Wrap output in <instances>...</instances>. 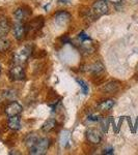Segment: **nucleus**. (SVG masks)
Instances as JSON below:
<instances>
[{
	"label": "nucleus",
	"mask_w": 138,
	"mask_h": 155,
	"mask_svg": "<svg viewBox=\"0 0 138 155\" xmlns=\"http://www.w3.org/2000/svg\"><path fill=\"white\" fill-rule=\"evenodd\" d=\"M49 140L47 137H40V140L36 142L31 148H29V153L33 155H44L46 154L47 150L49 148Z\"/></svg>",
	"instance_id": "nucleus-1"
},
{
	"label": "nucleus",
	"mask_w": 138,
	"mask_h": 155,
	"mask_svg": "<svg viewBox=\"0 0 138 155\" xmlns=\"http://www.w3.org/2000/svg\"><path fill=\"white\" fill-rule=\"evenodd\" d=\"M30 54H31V49H30L28 46H24V47H22V48H20L19 50H17L14 54L15 64H20V65H22L24 62L27 61Z\"/></svg>",
	"instance_id": "nucleus-2"
},
{
	"label": "nucleus",
	"mask_w": 138,
	"mask_h": 155,
	"mask_svg": "<svg viewBox=\"0 0 138 155\" xmlns=\"http://www.w3.org/2000/svg\"><path fill=\"white\" fill-rule=\"evenodd\" d=\"M108 11H109L108 5H107L105 0H98V1L94 3V5H92V12L97 17L104 16V15H106L108 12Z\"/></svg>",
	"instance_id": "nucleus-3"
},
{
	"label": "nucleus",
	"mask_w": 138,
	"mask_h": 155,
	"mask_svg": "<svg viewBox=\"0 0 138 155\" xmlns=\"http://www.w3.org/2000/svg\"><path fill=\"white\" fill-rule=\"evenodd\" d=\"M71 21V15L66 11L58 12L57 14H55L54 16V22L56 25H58L60 27L67 26Z\"/></svg>",
	"instance_id": "nucleus-4"
},
{
	"label": "nucleus",
	"mask_w": 138,
	"mask_h": 155,
	"mask_svg": "<svg viewBox=\"0 0 138 155\" xmlns=\"http://www.w3.org/2000/svg\"><path fill=\"white\" fill-rule=\"evenodd\" d=\"M9 76H11V78L14 81H22V80L25 79L24 68L20 64H16L9 71Z\"/></svg>",
	"instance_id": "nucleus-5"
},
{
	"label": "nucleus",
	"mask_w": 138,
	"mask_h": 155,
	"mask_svg": "<svg viewBox=\"0 0 138 155\" xmlns=\"http://www.w3.org/2000/svg\"><path fill=\"white\" fill-rule=\"evenodd\" d=\"M86 139L91 144H99L102 141V134L96 128H89L86 131Z\"/></svg>",
	"instance_id": "nucleus-6"
},
{
	"label": "nucleus",
	"mask_w": 138,
	"mask_h": 155,
	"mask_svg": "<svg viewBox=\"0 0 138 155\" xmlns=\"http://www.w3.org/2000/svg\"><path fill=\"white\" fill-rule=\"evenodd\" d=\"M22 110H23V107H22L21 104H19V102L17 101H12L11 104H9V106L6 107L5 109V113L9 117H12V116H18L22 113Z\"/></svg>",
	"instance_id": "nucleus-7"
},
{
	"label": "nucleus",
	"mask_w": 138,
	"mask_h": 155,
	"mask_svg": "<svg viewBox=\"0 0 138 155\" xmlns=\"http://www.w3.org/2000/svg\"><path fill=\"white\" fill-rule=\"evenodd\" d=\"M27 32H28L27 25H25L23 23L18 22V23L14 26V36H15V38L18 39V41H21V39L26 35Z\"/></svg>",
	"instance_id": "nucleus-8"
},
{
	"label": "nucleus",
	"mask_w": 138,
	"mask_h": 155,
	"mask_svg": "<svg viewBox=\"0 0 138 155\" xmlns=\"http://www.w3.org/2000/svg\"><path fill=\"white\" fill-rule=\"evenodd\" d=\"M30 12L27 11V9L23 8V7H20V8L17 9L14 14V17H15V20L17 22H20V23H23L26 19H28Z\"/></svg>",
	"instance_id": "nucleus-9"
},
{
	"label": "nucleus",
	"mask_w": 138,
	"mask_h": 155,
	"mask_svg": "<svg viewBox=\"0 0 138 155\" xmlns=\"http://www.w3.org/2000/svg\"><path fill=\"white\" fill-rule=\"evenodd\" d=\"M7 125L9 128L12 129V130H19L21 128V121L18 116H12L9 117V121H7Z\"/></svg>",
	"instance_id": "nucleus-10"
},
{
	"label": "nucleus",
	"mask_w": 138,
	"mask_h": 155,
	"mask_svg": "<svg viewBox=\"0 0 138 155\" xmlns=\"http://www.w3.org/2000/svg\"><path fill=\"white\" fill-rule=\"evenodd\" d=\"M9 23L5 18H0V37H4L9 32Z\"/></svg>",
	"instance_id": "nucleus-11"
},
{
	"label": "nucleus",
	"mask_w": 138,
	"mask_h": 155,
	"mask_svg": "<svg viewBox=\"0 0 138 155\" xmlns=\"http://www.w3.org/2000/svg\"><path fill=\"white\" fill-rule=\"evenodd\" d=\"M55 125H56V121H55V119L49 118L44 124H43L42 130L44 131V132H49V131H51L52 129L54 128Z\"/></svg>",
	"instance_id": "nucleus-12"
},
{
	"label": "nucleus",
	"mask_w": 138,
	"mask_h": 155,
	"mask_svg": "<svg viewBox=\"0 0 138 155\" xmlns=\"http://www.w3.org/2000/svg\"><path fill=\"white\" fill-rule=\"evenodd\" d=\"M40 140V137L36 136V134H28L25 139V143H26V146L28 148H31L34 144L36 143L37 141Z\"/></svg>",
	"instance_id": "nucleus-13"
},
{
	"label": "nucleus",
	"mask_w": 138,
	"mask_h": 155,
	"mask_svg": "<svg viewBox=\"0 0 138 155\" xmlns=\"http://www.w3.org/2000/svg\"><path fill=\"white\" fill-rule=\"evenodd\" d=\"M114 106V101L112 99H107V101H102L101 104L98 106L101 111H109L110 109H112Z\"/></svg>",
	"instance_id": "nucleus-14"
},
{
	"label": "nucleus",
	"mask_w": 138,
	"mask_h": 155,
	"mask_svg": "<svg viewBox=\"0 0 138 155\" xmlns=\"http://www.w3.org/2000/svg\"><path fill=\"white\" fill-rule=\"evenodd\" d=\"M103 71H104V65H103L101 62H96V63H94L92 65L89 66V71L95 74H101Z\"/></svg>",
	"instance_id": "nucleus-15"
},
{
	"label": "nucleus",
	"mask_w": 138,
	"mask_h": 155,
	"mask_svg": "<svg viewBox=\"0 0 138 155\" xmlns=\"http://www.w3.org/2000/svg\"><path fill=\"white\" fill-rule=\"evenodd\" d=\"M9 47H11V41L3 37H0V53L6 52L9 49Z\"/></svg>",
	"instance_id": "nucleus-16"
},
{
	"label": "nucleus",
	"mask_w": 138,
	"mask_h": 155,
	"mask_svg": "<svg viewBox=\"0 0 138 155\" xmlns=\"http://www.w3.org/2000/svg\"><path fill=\"white\" fill-rule=\"evenodd\" d=\"M117 89H119V85H117V83H115V82H111V83L107 84L104 88L106 92H115Z\"/></svg>",
	"instance_id": "nucleus-17"
},
{
	"label": "nucleus",
	"mask_w": 138,
	"mask_h": 155,
	"mask_svg": "<svg viewBox=\"0 0 138 155\" xmlns=\"http://www.w3.org/2000/svg\"><path fill=\"white\" fill-rule=\"evenodd\" d=\"M101 126H102V130L104 134H106L108 131V126L110 123V119H101Z\"/></svg>",
	"instance_id": "nucleus-18"
},
{
	"label": "nucleus",
	"mask_w": 138,
	"mask_h": 155,
	"mask_svg": "<svg viewBox=\"0 0 138 155\" xmlns=\"http://www.w3.org/2000/svg\"><path fill=\"white\" fill-rule=\"evenodd\" d=\"M76 81H77V83L80 85V87H81L82 93H83V94L88 93V86L86 85V83H85L84 81H82V80H76Z\"/></svg>",
	"instance_id": "nucleus-19"
},
{
	"label": "nucleus",
	"mask_w": 138,
	"mask_h": 155,
	"mask_svg": "<svg viewBox=\"0 0 138 155\" xmlns=\"http://www.w3.org/2000/svg\"><path fill=\"white\" fill-rule=\"evenodd\" d=\"M101 116H99V115H89L88 116V120L89 121H101Z\"/></svg>",
	"instance_id": "nucleus-20"
},
{
	"label": "nucleus",
	"mask_w": 138,
	"mask_h": 155,
	"mask_svg": "<svg viewBox=\"0 0 138 155\" xmlns=\"http://www.w3.org/2000/svg\"><path fill=\"white\" fill-rule=\"evenodd\" d=\"M79 39L81 41H89L90 37L87 35V34H85L84 32H81V33L79 34Z\"/></svg>",
	"instance_id": "nucleus-21"
},
{
	"label": "nucleus",
	"mask_w": 138,
	"mask_h": 155,
	"mask_svg": "<svg viewBox=\"0 0 138 155\" xmlns=\"http://www.w3.org/2000/svg\"><path fill=\"white\" fill-rule=\"evenodd\" d=\"M103 154H113V149L110 147L108 149H105L104 151H103Z\"/></svg>",
	"instance_id": "nucleus-22"
},
{
	"label": "nucleus",
	"mask_w": 138,
	"mask_h": 155,
	"mask_svg": "<svg viewBox=\"0 0 138 155\" xmlns=\"http://www.w3.org/2000/svg\"><path fill=\"white\" fill-rule=\"evenodd\" d=\"M106 2H111V3H113V4H119L120 3V2L122 1V0H105Z\"/></svg>",
	"instance_id": "nucleus-23"
},
{
	"label": "nucleus",
	"mask_w": 138,
	"mask_h": 155,
	"mask_svg": "<svg viewBox=\"0 0 138 155\" xmlns=\"http://www.w3.org/2000/svg\"><path fill=\"white\" fill-rule=\"evenodd\" d=\"M61 41L64 42H64H71V39H70L67 36H64V37L61 38Z\"/></svg>",
	"instance_id": "nucleus-24"
},
{
	"label": "nucleus",
	"mask_w": 138,
	"mask_h": 155,
	"mask_svg": "<svg viewBox=\"0 0 138 155\" xmlns=\"http://www.w3.org/2000/svg\"><path fill=\"white\" fill-rule=\"evenodd\" d=\"M60 3H67V2L70 1V0H58Z\"/></svg>",
	"instance_id": "nucleus-25"
},
{
	"label": "nucleus",
	"mask_w": 138,
	"mask_h": 155,
	"mask_svg": "<svg viewBox=\"0 0 138 155\" xmlns=\"http://www.w3.org/2000/svg\"><path fill=\"white\" fill-rule=\"evenodd\" d=\"M0 74H1V66H0Z\"/></svg>",
	"instance_id": "nucleus-26"
}]
</instances>
